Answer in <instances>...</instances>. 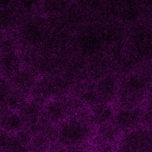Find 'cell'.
Segmentation results:
<instances>
[{
	"label": "cell",
	"mask_w": 152,
	"mask_h": 152,
	"mask_svg": "<svg viewBox=\"0 0 152 152\" xmlns=\"http://www.w3.org/2000/svg\"><path fill=\"white\" fill-rule=\"evenodd\" d=\"M0 129H1V128H0Z\"/></svg>",
	"instance_id": "obj_19"
},
{
	"label": "cell",
	"mask_w": 152,
	"mask_h": 152,
	"mask_svg": "<svg viewBox=\"0 0 152 152\" xmlns=\"http://www.w3.org/2000/svg\"><path fill=\"white\" fill-rule=\"evenodd\" d=\"M38 71L33 67L23 66L9 80L13 88L30 97V91L38 78Z\"/></svg>",
	"instance_id": "obj_7"
},
{
	"label": "cell",
	"mask_w": 152,
	"mask_h": 152,
	"mask_svg": "<svg viewBox=\"0 0 152 152\" xmlns=\"http://www.w3.org/2000/svg\"><path fill=\"white\" fill-rule=\"evenodd\" d=\"M24 66L21 56L17 50L0 54V74L10 79Z\"/></svg>",
	"instance_id": "obj_9"
},
{
	"label": "cell",
	"mask_w": 152,
	"mask_h": 152,
	"mask_svg": "<svg viewBox=\"0 0 152 152\" xmlns=\"http://www.w3.org/2000/svg\"><path fill=\"white\" fill-rule=\"evenodd\" d=\"M148 82L144 76L139 74H131L126 76L119 83L116 97L121 107L133 108L141 106L147 90Z\"/></svg>",
	"instance_id": "obj_2"
},
{
	"label": "cell",
	"mask_w": 152,
	"mask_h": 152,
	"mask_svg": "<svg viewBox=\"0 0 152 152\" xmlns=\"http://www.w3.org/2000/svg\"><path fill=\"white\" fill-rule=\"evenodd\" d=\"M78 44L84 55L91 56L100 49L102 37L94 28H88L80 37Z\"/></svg>",
	"instance_id": "obj_13"
},
{
	"label": "cell",
	"mask_w": 152,
	"mask_h": 152,
	"mask_svg": "<svg viewBox=\"0 0 152 152\" xmlns=\"http://www.w3.org/2000/svg\"><path fill=\"white\" fill-rule=\"evenodd\" d=\"M0 151H19L14 134L8 133L0 129Z\"/></svg>",
	"instance_id": "obj_17"
},
{
	"label": "cell",
	"mask_w": 152,
	"mask_h": 152,
	"mask_svg": "<svg viewBox=\"0 0 152 152\" xmlns=\"http://www.w3.org/2000/svg\"><path fill=\"white\" fill-rule=\"evenodd\" d=\"M94 89L99 102L110 103L116 98L119 83L116 77L107 74L93 83Z\"/></svg>",
	"instance_id": "obj_6"
},
{
	"label": "cell",
	"mask_w": 152,
	"mask_h": 152,
	"mask_svg": "<svg viewBox=\"0 0 152 152\" xmlns=\"http://www.w3.org/2000/svg\"><path fill=\"white\" fill-rule=\"evenodd\" d=\"M29 98L30 97L26 94L12 87L2 107H7L10 110L18 112Z\"/></svg>",
	"instance_id": "obj_15"
},
{
	"label": "cell",
	"mask_w": 152,
	"mask_h": 152,
	"mask_svg": "<svg viewBox=\"0 0 152 152\" xmlns=\"http://www.w3.org/2000/svg\"><path fill=\"white\" fill-rule=\"evenodd\" d=\"M43 106V105L29 98L18 111L24 121V128L32 134L36 132V125L42 115Z\"/></svg>",
	"instance_id": "obj_8"
},
{
	"label": "cell",
	"mask_w": 152,
	"mask_h": 152,
	"mask_svg": "<svg viewBox=\"0 0 152 152\" xmlns=\"http://www.w3.org/2000/svg\"><path fill=\"white\" fill-rule=\"evenodd\" d=\"M69 116L57 125L56 141L64 148H75L89 141L93 137L92 125L88 112L84 109Z\"/></svg>",
	"instance_id": "obj_1"
},
{
	"label": "cell",
	"mask_w": 152,
	"mask_h": 152,
	"mask_svg": "<svg viewBox=\"0 0 152 152\" xmlns=\"http://www.w3.org/2000/svg\"><path fill=\"white\" fill-rule=\"evenodd\" d=\"M119 19L126 23H135L139 21L142 14L140 4H124L116 9Z\"/></svg>",
	"instance_id": "obj_14"
},
{
	"label": "cell",
	"mask_w": 152,
	"mask_h": 152,
	"mask_svg": "<svg viewBox=\"0 0 152 152\" xmlns=\"http://www.w3.org/2000/svg\"><path fill=\"white\" fill-rule=\"evenodd\" d=\"M66 88L62 79L48 74L38 77L30 93V98L44 105L53 97L62 96L61 92Z\"/></svg>",
	"instance_id": "obj_3"
},
{
	"label": "cell",
	"mask_w": 152,
	"mask_h": 152,
	"mask_svg": "<svg viewBox=\"0 0 152 152\" xmlns=\"http://www.w3.org/2000/svg\"><path fill=\"white\" fill-rule=\"evenodd\" d=\"M124 133L118 142L121 150H142L152 145L150 131L145 128L139 126Z\"/></svg>",
	"instance_id": "obj_4"
},
{
	"label": "cell",
	"mask_w": 152,
	"mask_h": 152,
	"mask_svg": "<svg viewBox=\"0 0 152 152\" xmlns=\"http://www.w3.org/2000/svg\"><path fill=\"white\" fill-rule=\"evenodd\" d=\"M52 142L50 139L42 132H37L33 134L28 146V151H43L48 150L50 148Z\"/></svg>",
	"instance_id": "obj_16"
},
{
	"label": "cell",
	"mask_w": 152,
	"mask_h": 152,
	"mask_svg": "<svg viewBox=\"0 0 152 152\" xmlns=\"http://www.w3.org/2000/svg\"><path fill=\"white\" fill-rule=\"evenodd\" d=\"M24 128V123L18 112L7 107L0 108V128L2 130L15 134Z\"/></svg>",
	"instance_id": "obj_11"
},
{
	"label": "cell",
	"mask_w": 152,
	"mask_h": 152,
	"mask_svg": "<svg viewBox=\"0 0 152 152\" xmlns=\"http://www.w3.org/2000/svg\"><path fill=\"white\" fill-rule=\"evenodd\" d=\"M12 88V86L10 80L0 74V108L4 107Z\"/></svg>",
	"instance_id": "obj_18"
},
{
	"label": "cell",
	"mask_w": 152,
	"mask_h": 152,
	"mask_svg": "<svg viewBox=\"0 0 152 152\" xmlns=\"http://www.w3.org/2000/svg\"><path fill=\"white\" fill-rule=\"evenodd\" d=\"M121 133L112 122H110L97 126L94 134L95 140L100 147H109L119 142Z\"/></svg>",
	"instance_id": "obj_12"
},
{
	"label": "cell",
	"mask_w": 152,
	"mask_h": 152,
	"mask_svg": "<svg viewBox=\"0 0 152 152\" xmlns=\"http://www.w3.org/2000/svg\"><path fill=\"white\" fill-rule=\"evenodd\" d=\"M90 107L88 119L91 125L98 126L112 122L115 111L111 103L99 102Z\"/></svg>",
	"instance_id": "obj_10"
},
{
	"label": "cell",
	"mask_w": 152,
	"mask_h": 152,
	"mask_svg": "<svg viewBox=\"0 0 152 152\" xmlns=\"http://www.w3.org/2000/svg\"><path fill=\"white\" fill-rule=\"evenodd\" d=\"M144 109L140 106L122 108L115 111L112 123L121 132H126L139 127L142 122Z\"/></svg>",
	"instance_id": "obj_5"
}]
</instances>
